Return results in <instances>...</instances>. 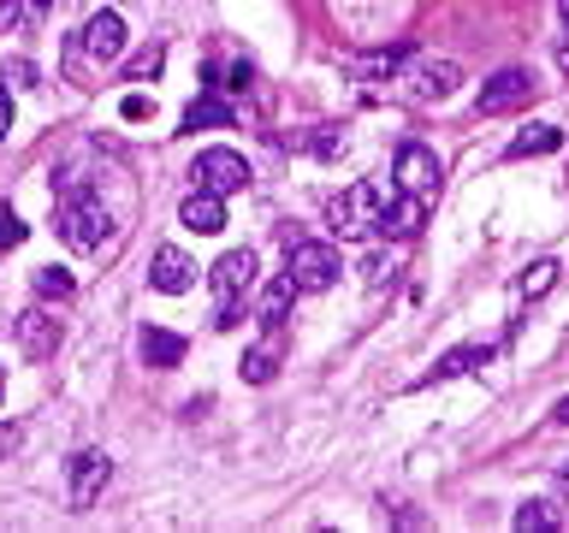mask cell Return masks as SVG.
<instances>
[{"mask_svg": "<svg viewBox=\"0 0 569 533\" xmlns=\"http://www.w3.org/2000/svg\"><path fill=\"white\" fill-rule=\"evenodd\" d=\"M249 279H256V255H249V249H226V255L213 261L208 284H213V326L220 332L238 326V296L249 291Z\"/></svg>", "mask_w": 569, "mask_h": 533, "instance_id": "cell-1", "label": "cell"}, {"mask_svg": "<svg viewBox=\"0 0 569 533\" xmlns=\"http://www.w3.org/2000/svg\"><path fill=\"white\" fill-rule=\"evenodd\" d=\"M380 208H386V190L362 178V184H350L345 195H332L327 202V220L338 238H368V225H380Z\"/></svg>", "mask_w": 569, "mask_h": 533, "instance_id": "cell-2", "label": "cell"}, {"mask_svg": "<svg viewBox=\"0 0 569 533\" xmlns=\"http://www.w3.org/2000/svg\"><path fill=\"white\" fill-rule=\"evenodd\" d=\"M60 238L71 243V249H101L107 243V231H113V220H107V208L96 202V195H60Z\"/></svg>", "mask_w": 569, "mask_h": 533, "instance_id": "cell-3", "label": "cell"}, {"mask_svg": "<svg viewBox=\"0 0 569 533\" xmlns=\"http://www.w3.org/2000/svg\"><path fill=\"white\" fill-rule=\"evenodd\" d=\"M284 273L297 279V291H332L338 273H345V261H338L332 243L302 238V243H291V266H284Z\"/></svg>", "mask_w": 569, "mask_h": 533, "instance_id": "cell-4", "label": "cell"}, {"mask_svg": "<svg viewBox=\"0 0 569 533\" xmlns=\"http://www.w3.org/2000/svg\"><path fill=\"white\" fill-rule=\"evenodd\" d=\"M190 178H196V190L231 195V190L249 184V160L238 149H202V154H196V167H190Z\"/></svg>", "mask_w": 569, "mask_h": 533, "instance_id": "cell-5", "label": "cell"}, {"mask_svg": "<svg viewBox=\"0 0 569 533\" xmlns=\"http://www.w3.org/2000/svg\"><path fill=\"white\" fill-rule=\"evenodd\" d=\"M398 190L409 195H421V202H433V190H439V154L427 149V142H403L398 149Z\"/></svg>", "mask_w": 569, "mask_h": 533, "instance_id": "cell-6", "label": "cell"}, {"mask_svg": "<svg viewBox=\"0 0 569 533\" xmlns=\"http://www.w3.org/2000/svg\"><path fill=\"white\" fill-rule=\"evenodd\" d=\"M528 95H533V78L522 66H505V71H492V78H487V89L475 95V107H480V113H510V107H522Z\"/></svg>", "mask_w": 569, "mask_h": 533, "instance_id": "cell-7", "label": "cell"}, {"mask_svg": "<svg viewBox=\"0 0 569 533\" xmlns=\"http://www.w3.org/2000/svg\"><path fill=\"white\" fill-rule=\"evenodd\" d=\"M78 53H96V60H113V53L124 48V18L119 12H96L89 24L78 30V42H71Z\"/></svg>", "mask_w": 569, "mask_h": 533, "instance_id": "cell-8", "label": "cell"}, {"mask_svg": "<svg viewBox=\"0 0 569 533\" xmlns=\"http://www.w3.org/2000/svg\"><path fill=\"white\" fill-rule=\"evenodd\" d=\"M18 344H24V355H36V362H48V355L60 350V320L42 314V309H24L18 314Z\"/></svg>", "mask_w": 569, "mask_h": 533, "instance_id": "cell-9", "label": "cell"}, {"mask_svg": "<svg viewBox=\"0 0 569 533\" xmlns=\"http://www.w3.org/2000/svg\"><path fill=\"white\" fill-rule=\"evenodd\" d=\"M107 474H113V462L101 451H78L71 456V504H96V492L107 486Z\"/></svg>", "mask_w": 569, "mask_h": 533, "instance_id": "cell-10", "label": "cell"}, {"mask_svg": "<svg viewBox=\"0 0 569 533\" xmlns=\"http://www.w3.org/2000/svg\"><path fill=\"white\" fill-rule=\"evenodd\" d=\"M190 279H196V261L184 255V249H154V266H149V284H154V291L178 296V291H190Z\"/></svg>", "mask_w": 569, "mask_h": 533, "instance_id": "cell-11", "label": "cell"}, {"mask_svg": "<svg viewBox=\"0 0 569 533\" xmlns=\"http://www.w3.org/2000/svg\"><path fill=\"white\" fill-rule=\"evenodd\" d=\"M380 231H386V238H416V231H421V195H386V208H380Z\"/></svg>", "mask_w": 569, "mask_h": 533, "instance_id": "cell-12", "label": "cell"}, {"mask_svg": "<svg viewBox=\"0 0 569 533\" xmlns=\"http://www.w3.org/2000/svg\"><path fill=\"white\" fill-rule=\"evenodd\" d=\"M178 220H184L190 231H220V225H226V195H213V190H190L184 202H178Z\"/></svg>", "mask_w": 569, "mask_h": 533, "instance_id": "cell-13", "label": "cell"}, {"mask_svg": "<svg viewBox=\"0 0 569 533\" xmlns=\"http://www.w3.org/2000/svg\"><path fill=\"white\" fill-rule=\"evenodd\" d=\"M137 350H142V362H149V368H178V362H184V338L167 332V326H142Z\"/></svg>", "mask_w": 569, "mask_h": 533, "instance_id": "cell-14", "label": "cell"}, {"mask_svg": "<svg viewBox=\"0 0 569 533\" xmlns=\"http://www.w3.org/2000/svg\"><path fill=\"white\" fill-rule=\"evenodd\" d=\"M291 296H297V279H291V273H279V279L261 291V302H256V320H261L267 332H279V326H284V314H291Z\"/></svg>", "mask_w": 569, "mask_h": 533, "instance_id": "cell-15", "label": "cell"}, {"mask_svg": "<svg viewBox=\"0 0 569 533\" xmlns=\"http://www.w3.org/2000/svg\"><path fill=\"white\" fill-rule=\"evenodd\" d=\"M558 142H563V131H558V124H528V131H516L510 137V160H533V154H551V149H558Z\"/></svg>", "mask_w": 569, "mask_h": 533, "instance_id": "cell-16", "label": "cell"}, {"mask_svg": "<svg viewBox=\"0 0 569 533\" xmlns=\"http://www.w3.org/2000/svg\"><path fill=\"white\" fill-rule=\"evenodd\" d=\"M220 124H238V113H231V101L220 95H202L184 107V131H220Z\"/></svg>", "mask_w": 569, "mask_h": 533, "instance_id": "cell-17", "label": "cell"}, {"mask_svg": "<svg viewBox=\"0 0 569 533\" xmlns=\"http://www.w3.org/2000/svg\"><path fill=\"white\" fill-rule=\"evenodd\" d=\"M462 83V71L451 66V60H427L421 71H416V95H427V101H439V95H451V89Z\"/></svg>", "mask_w": 569, "mask_h": 533, "instance_id": "cell-18", "label": "cell"}, {"mask_svg": "<svg viewBox=\"0 0 569 533\" xmlns=\"http://www.w3.org/2000/svg\"><path fill=\"white\" fill-rule=\"evenodd\" d=\"M492 350H498V344H462V350H451V355L433 368V380H457V373H469V368H487Z\"/></svg>", "mask_w": 569, "mask_h": 533, "instance_id": "cell-19", "label": "cell"}, {"mask_svg": "<svg viewBox=\"0 0 569 533\" xmlns=\"http://www.w3.org/2000/svg\"><path fill=\"white\" fill-rule=\"evenodd\" d=\"M510 522H516V533H551V527H563V510L558 504H522Z\"/></svg>", "mask_w": 569, "mask_h": 533, "instance_id": "cell-20", "label": "cell"}, {"mask_svg": "<svg viewBox=\"0 0 569 533\" xmlns=\"http://www.w3.org/2000/svg\"><path fill=\"white\" fill-rule=\"evenodd\" d=\"M273 373H279V350L273 344H256L243 355V380L249 385H273Z\"/></svg>", "mask_w": 569, "mask_h": 533, "instance_id": "cell-21", "label": "cell"}, {"mask_svg": "<svg viewBox=\"0 0 569 533\" xmlns=\"http://www.w3.org/2000/svg\"><path fill=\"white\" fill-rule=\"evenodd\" d=\"M36 296L66 302L71 296V273H66V266H36Z\"/></svg>", "mask_w": 569, "mask_h": 533, "instance_id": "cell-22", "label": "cell"}, {"mask_svg": "<svg viewBox=\"0 0 569 533\" xmlns=\"http://www.w3.org/2000/svg\"><path fill=\"white\" fill-rule=\"evenodd\" d=\"M551 284H558V261H533V266H528V279H522V302L546 296Z\"/></svg>", "mask_w": 569, "mask_h": 533, "instance_id": "cell-23", "label": "cell"}, {"mask_svg": "<svg viewBox=\"0 0 569 533\" xmlns=\"http://www.w3.org/2000/svg\"><path fill=\"white\" fill-rule=\"evenodd\" d=\"M243 83H249V66L243 60L231 66V71L226 66H208V89H243Z\"/></svg>", "mask_w": 569, "mask_h": 533, "instance_id": "cell-24", "label": "cell"}, {"mask_svg": "<svg viewBox=\"0 0 569 533\" xmlns=\"http://www.w3.org/2000/svg\"><path fill=\"white\" fill-rule=\"evenodd\" d=\"M391 273H398V261H391V255H368V261H362V279L373 284V291H380V284H391Z\"/></svg>", "mask_w": 569, "mask_h": 533, "instance_id": "cell-25", "label": "cell"}, {"mask_svg": "<svg viewBox=\"0 0 569 533\" xmlns=\"http://www.w3.org/2000/svg\"><path fill=\"white\" fill-rule=\"evenodd\" d=\"M18 243H24V220L12 208H0V249H18Z\"/></svg>", "mask_w": 569, "mask_h": 533, "instance_id": "cell-26", "label": "cell"}, {"mask_svg": "<svg viewBox=\"0 0 569 533\" xmlns=\"http://www.w3.org/2000/svg\"><path fill=\"white\" fill-rule=\"evenodd\" d=\"M119 113L131 119V124H149V119H154V101H149V95H124V101H119Z\"/></svg>", "mask_w": 569, "mask_h": 533, "instance_id": "cell-27", "label": "cell"}, {"mask_svg": "<svg viewBox=\"0 0 569 533\" xmlns=\"http://www.w3.org/2000/svg\"><path fill=\"white\" fill-rule=\"evenodd\" d=\"M160 60H167V53H160V48L137 53V60H131V78H154V71H160Z\"/></svg>", "mask_w": 569, "mask_h": 533, "instance_id": "cell-28", "label": "cell"}, {"mask_svg": "<svg viewBox=\"0 0 569 533\" xmlns=\"http://www.w3.org/2000/svg\"><path fill=\"white\" fill-rule=\"evenodd\" d=\"M309 149H315V154H338V149H345V137H338V131H315Z\"/></svg>", "mask_w": 569, "mask_h": 533, "instance_id": "cell-29", "label": "cell"}, {"mask_svg": "<svg viewBox=\"0 0 569 533\" xmlns=\"http://www.w3.org/2000/svg\"><path fill=\"white\" fill-rule=\"evenodd\" d=\"M18 444H24V426H12V421H0V456H12Z\"/></svg>", "mask_w": 569, "mask_h": 533, "instance_id": "cell-30", "label": "cell"}, {"mask_svg": "<svg viewBox=\"0 0 569 533\" xmlns=\"http://www.w3.org/2000/svg\"><path fill=\"white\" fill-rule=\"evenodd\" d=\"M18 12H24V0H0V30H12Z\"/></svg>", "mask_w": 569, "mask_h": 533, "instance_id": "cell-31", "label": "cell"}, {"mask_svg": "<svg viewBox=\"0 0 569 533\" xmlns=\"http://www.w3.org/2000/svg\"><path fill=\"white\" fill-rule=\"evenodd\" d=\"M7 78H12V83H36V71H30V60H12Z\"/></svg>", "mask_w": 569, "mask_h": 533, "instance_id": "cell-32", "label": "cell"}, {"mask_svg": "<svg viewBox=\"0 0 569 533\" xmlns=\"http://www.w3.org/2000/svg\"><path fill=\"white\" fill-rule=\"evenodd\" d=\"M7 131H12V95L0 89V137H7Z\"/></svg>", "mask_w": 569, "mask_h": 533, "instance_id": "cell-33", "label": "cell"}, {"mask_svg": "<svg viewBox=\"0 0 569 533\" xmlns=\"http://www.w3.org/2000/svg\"><path fill=\"white\" fill-rule=\"evenodd\" d=\"M558 426H569V398L558 403Z\"/></svg>", "mask_w": 569, "mask_h": 533, "instance_id": "cell-34", "label": "cell"}, {"mask_svg": "<svg viewBox=\"0 0 569 533\" xmlns=\"http://www.w3.org/2000/svg\"><path fill=\"white\" fill-rule=\"evenodd\" d=\"M30 7H36V12H42V18H48V12H53V0H30Z\"/></svg>", "mask_w": 569, "mask_h": 533, "instance_id": "cell-35", "label": "cell"}, {"mask_svg": "<svg viewBox=\"0 0 569 533\" xmlns=\"http://www.w3.org/2000/svg\"><path fill=\"white\" fill-rule=\"evenodd\" d=\"M558 66H563V71H569V42H563V48H558Z\"/></svg>", "mask_w": 569, "mask_h": 533, "instance_id": "cell-36", "label": "cell"}, {"mask_svg": "<svg viewBox=\"0 0 569 533\" xmlns=\"http://www.w3.org/2000/svg\"><path fill=\"white\" fill-rule=\"evenodd\" d=\"M558 12H563V24H569V0H558Z\"/></svg>", "mask_w": 569, "mask_h": 533, "instance_id": "cell-37", "label": "cell"}, {"mask_svg": "<svg viewBox=\"0 0 569 533\" xmlns=\"http://www.w3.org/2000/svg\"><path fill=\"white\" fill-rule=\"evenodd\" d=\"M0 398H7V373H0Z\"/></svg>", "mask_w": 569, "mask_h": 533, "instance_id": "cell-38", "label": "cell"}]
</instances>
